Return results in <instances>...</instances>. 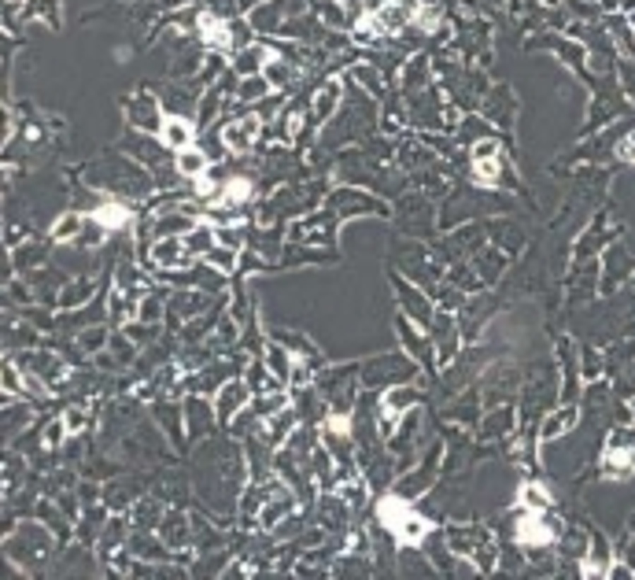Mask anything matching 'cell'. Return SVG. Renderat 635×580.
Wrapping results in <instances>:
<instances>
[{
    "label": "cell",
    "instance_id": "obj_1",
    "mask_svg": "<svg viewBox=\"0 0 635 580\" xmlns=\"http://www.w3.org/2000/svg\"><path fill=\"white\" fill-rule=\"evenodd\" d=\"M377 514H381V521L396 533V540L406 543V547H417L421 540L429 536V521L421 518V514H417L410 503H403V499H396V495L381 499Z\"/></svg>",
    "mask_w": 635,
    "mask_h": 580
},
{
    "label": "cell",
    "instance_id": "obj_2",
    "mask_svg": "<svg viewBox=\"0 0 635 580\" xmlns=\"http://www.w3.org/2000/svg\"><path fill=\"white\" fill-rule=\"evenodd\" d=\"M517 540L528 543V547H540V543H554V528L543 525V518L535 510H528V518H521L517 525Z\"/></svg>",
    "mask_w": 635,
    "mask_h": 580
},
{
    "label": "cell",
    "instance_id": "obj_3",
    "mask_svg": "<svg viewBox=\"0 0 635 580\" xmlns=\"http://www.w3.org/2000/svg\"><path fill=\"white\" fill-rule=\"evenodd\" d=\"M255 137H259V119H251V115L233 122V126H225V134H222V141L230 144V148H237V152H248L255 144Z\"/></svg>",
    "mask_w": 635,
    "mask_h": 580
},
{
    "label": "cell",
    "instance_id": "obj_4",
    "mask_svg": "<svg viewBox=\"0 0 635 580\" xmlns=\"http://www.w3.org/2000/svg\"><path fill=\"white\" fill-rule=\"evenodd\" d=\"M495 152H499V144H492V141L477 144V152H473V159H477V174H480V182H484V185H492V178L499 174Z\"/></svg>",
    "mask_w": 635,
    "mask_h": 580
},
{
    "label": "cell",
    "instance_id": "obj_5",
    "mask_svg": "<svg viewBox=\"0 0 635 580\" xmlns=\"http://www.w3.org/2000/svg\"><path fill=\"white\" fill-rule=\"evenodd\" d=\"M162 141L170 144V148H189L192 141V130L185 119H167V126H162Z\"/></svg>",
    "mask_w": 635,
    "mask_h": 580
},
{
    "label": "cell",
    "instance_id": "obj_6",
    "mask_svg": "<svg viewBox=\"0 0 635 580\" xmlns=\"http://www.w3.org/2000/svg\"><path fill=\"white\" fill-rule=\"evenodd\" d=\"M244 396H248V392H244V384H230V389L218 396V414L230 418V414L240 407V403H244Z\"/></svg>",
    "mask_w": 635,
    "mask_h": 580
},
{
    "label": "cell",
    "instance_id": "obj_7",
    "mask_svg": "<svg viewBox=\"0 0 635 580\" xmlns=\"http://www.w3.org/2000/svg\"><path fill=\"white\" fill-rule=\"evenodd\" d=\"M573 422H576V410H573V407H565L562 414H554V422H547V425H543V440L562 437L565 429H573Z\"/></svg>",
    "mask_w": 635,
    "mask_h": 580
},
{
    "label": "cell",
    "instance_id": "obj_8",
    "mask_svg": "<svg viewBox=\"0 0 635 580\" xmlns=\"http://www.w3.org/2000/svg\"><path fill=\"white\" fill-rule=\"evenodd\" d=\"M200 26L207 30L203 37H207L210 45H218V48H230V30H225L218 19H210V15H203V19H200Z\"/></svg>",
    "mask_w": 635,
    "mask_h": 580
},
{
    "label": "cell",
    "instance_id": "obj_9",
    "mask_svg": "<svg viewBox=\"0 0 635 580\" xmlns=\"http://www.w3.org/2000/svg\"><path fill=\"white\" fill-rule=\"evenodd\" d=\"M521 503H528V510L543 514V510L550 507V495H547L540 485H525V488H521Z\"/></svg>",
    "mask_w": 635,
    "mask_h": 580
},
{
    "label": "cell",
    "instance_id": "obj_10",
    "mask_svg": "<svg viewBox=\"0 0 635 580\" xmlns=\"http://www.w3.org/2000/svg\"><path fill=\"white\" fill-rule=\"evenodd\" d=\"M177 167H182V174H203V170H207V159H203L200 152L182 148V155H177Z\"/></svg>",
    "mask_w": 635,
    "mask_h": 580
},
{
    "label": "cell",
    "instance_id": "obj_11",
    "mask_svg": "<svg viewBox=\"0 0 635 580\" xmlns=\"http://www.w3.org/2000/svg\"><path fill=\"white\" fill-rule=\"evenodd\" d=\"M96 218H100L104 225H111V230H115V225H126V207H119V203H107V207H100V211H96Z\"/></svg>",
    "mask_w": 635,
    "mask_h": 580
},
{
    "label": "cell",
    "instance_id": "obj_12",
    "mask_svg": "<svg viewBox=\"0 0 635 580\" xmlns=\"http://www.w3.org/2000/svg\"><path fill=\"white\" fill-rule=\"evenodd\" d=\"M71 233H78V215L59 218V222H56V230H52V237H56V240H67Z\"/></svg>",
    "mask_w": 635,
    "mask_h": 580
},
{
    "label": "cell",
    "instance_id": "obj_13",
    "mask_svg": "<svg viewBox=\"0 0 635 580\" xmlns=\"http://www.w3.org/2000/svg\"><path fill=\"white\" fill-rule=\"evenodd\" d=\"M248 192H251V185L244 182V178H237L230 189H225V200H244V196H248Z\"/></svg>",
    "mask_w": 635,
    "mask_h": 580
},
{
    "label": "cell",
    "instance_id": "obj_14",
    "mask_svg": "<svg viewBox=\"0 0 635 580\" xmlns=\"http://www.w3.org/2000/svg\"><path fill=\"white\" fill-rule=\"evenodd\" d=\"M210 263L222 266V270H233V255L230 251H210Z\"/></svg>",
    "mask_w": 635,
    "mask_h": 580
},
{
    "label": "cell",
    "instance_id": "obj_15",
    "mask_svg": "<svg viewBox=\"0 0 635 580\" xmlns=\"http://www.w3.org/2000/svg\"><path fill=\"white\" fill-rule=\"evenodd\" d=\"M155 259L174 263V259H177V248H174V244H159V248H155Z\"/></svg>",
    "mask_w": 635,
    "mask_h": 580
},
{
    "label": "cell",
    "instance_id": "obj_16",
    "mask_svg": "<svg viewBox=\"0 0 635 580\" xmlns=\"http://www.w3.org/2000/svg\"><path fill=\"white\" fill-rule=\"evenodd\" d=\"M263 56H266V52H263V48H255V52H248V56H244V59H240V67H251V63H255V59H263Z\"/></svg>",
    "mask_w": 635,
    "mask_h": 580
}]
</instances>
